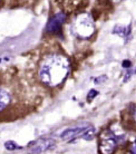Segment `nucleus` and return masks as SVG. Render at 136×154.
I'll list each match as a JSON object with an SVG mask.
<instances>
[{
    "instance_id": "1",
    "label": "nucleus",
    "mask_w": 136,
    "mask_h": 154,
    "mask_svg": "<svg viewBox=\"0 0 136 154\" xmlns=\"http://www.w3.org/2000/svg\"><path fill=\"white\" fill-rule=\"evenodd\" d=\"M70 73V60L62 54H48L40 60L38 78L48 87L62 84Z\"/></svg>"
},
{
    "instance_id": "2",
    "label": "nucleus",
    "mask_w": 136,
    "mask_h": 154,
    "mask_svg": "<svg viewBox=\"0 0 136 154\" xmlns=\"http://www.w3.org/2000/svg\"><path fill=\"white\" fill-rule=\"evenodd\" d=\"M71 30L74 32V35L78 38H90L96 30L93 17L87 12H82V14L77 15L71 23Z\"/></svg>"
},
{
    "instance_id": "3",
    "label": "nucleus",
    "mask_w": 136,
    "mask_h": 154,
    "mask_svg": "<svg viewBox=\"0 0 136 154\" xmlns=\"http://www.w3.org/2000/svg\"><path fill=\"white\" fill-rule=\"evenodd\" d=\"M119 139L110 130H105L98 137V151L101 154H113L118 146Z\"/></svg>"
},
{
    "instance_id": "4",
    "label": "nucleus",
    "mask_w": 136,
    "mask_h": 154,
    "mask_svg": "<svg viewBox=\"0 0 136 154\" xmlns=\"http://www.w3.org/2000/svg\"><path fill=\"white\" fill-rule=\"evenodd\" d=\"M66 19L67 16L65 12L59 11L57 14H55L47 23L46 31L49 35H58L59 32L62 31V25L65 23Z\"/></svg>"
},
{
    "instance_id": "5",
    "label": "nucleus",
    "mask_w": 136,
    "mask_h": 154,
    "mask_svg": "<svg viewBox=\"0 0 136 154\" xmlns=\"http://www.w3.org/2000/svg\"><path fill=\"white\" fill-rule=\"evenodd\" d=\"M55 145L54 140L51 139H40L36 142L31 143L30 147H31V152L32 153H43V152H46V151L53 149Z\"/></svg>"
},
{
    "instance_id": "6",
    "label": "nucleus",
    "mask_w": 136,
    "mask_h": 154,
    "mask_svg": "<svg viewBox=\"0 0 136 154\" xmlns=\"http://www.w3.org/2000/svg\"><path fill=\"white\" fill-rule=\"evenodd\" d=\"M11 100L12 97L10 92L4 87H0V113H2L5 109L9 107Z\"/></svg>"
},
{
    "instance_id": "7",
    "label": "nucleus",
    "mask_w": 136,
    "mask_h": 154,
    "mask_svg": "<svg viewBox=\"0 0 136 154\" xmlns=\"http://www.w3.org/2000/svg\"><path fill=\"white\" fill-rule=\"evenodd\" d=\"M113 32L118 35L119 37H125V38H127L126 40H128L131 32H132V26L131 25L127 26V27H125V26H115Z\"/></svg>"
},
{
    "instance_id": "8",
    "label": "nucleus",
    "mask_w": 136,
    "mask_h": 154,
    "mask_svg": "<svg viewBox=\"0 0 136 154\" xmlns=\"http://www.w3.org/2000/svg\"><path fill=\"white\" fill-rule=\"evenodd\" d=\"M95 134H96V130H95L93 126L88 125V126L84 130V132H83L82 134L79 135V139L86 140V141H90V140H93L94 137H95Z\"/></svg>"
},
{
    "instance_id": "9",
    "label": "nucleus",
    "mask_w": 136,
    "mask_h": 154,
    "mask_svg": "<svg viewBox=\"0 0 136 154\" xmlns=\"http://www.w3.org/2000/svg\"><path fill=\"white\" fill-rule=\"evenodd\" d=\"M5 147H6L8 151H15V150H17V149H18L19 146H18V145H17L15 142H12V141H9V142L5 143Z\"/></svg>"
},
{
    "instance_id": "10",
    "label": "nucleus",
    "mask_w": 136,
    "mask_h": 154,
    "mask_svg": "<svg viewBox=\"0 0 136 154\" xmlns=\"http://www.w3.org/2000/svg\"><path fill=\"white\" fill-rule=\"evenodd\" d=\"M106 79H107V76L101 75V76H99V77H96V78L94 79V83H95V84H103Z\"/></svg>"
},
{
    "instance_id": "11",
    "label": "nucleus",
    "mask_w": 136,
    "mask_h": 154,
    "mask_svg": "<svg viewBox=\"0 0 136 154\" xmlns=\"http://www.w3.org/2000/svg\"><path fill=\"white\" fill-rule=\"evenodd\" d=\"M98 92L97 91H95V89H90L89 93H88V95H87V98H88V100H93L95 97L97 96Z\"/></svg>"
},
{
    "instance_id": "12",
    "label": "nucleus",
    "mask_w": 136,
    "mask_h": 154,
    "mask_svg": "<svg viewBox=\"0 0 136 154\" xmlns=\"http://www.w3.org/2000/svg\"><path fill=\"white\" fill-rule=\"evenodd\" d=\"M122 66H123V67H125V68H128V67H131V66H132V63L129 62V60H124V62H123V64H122Z\"/></svg>"
},
{
    "instance_id": "13",
    "label": "nucleus",
    "mask_w": 136,
    "mask_h": 154,
    "mask_svg": "<svg viewBox=\"0 0 136 154\" xmlns=\"http://www.w3.org/2000/svg\"><path fill=\"white\" fill-rule=\"evenodd\" d=\"M131 154H136V141L134 142V144L132 145V149H131Z\"/></svg>"
},
{
    "instance_id": "14",
    "label": "nucleus",
    "mask_w": 136,
    "mask_h": 154,
    "mask_svg": "<svg viewBox=\"0 0 136 154\" xmlns=\"http://www.w3.org/2000/svg\"><path fill=\"white\" fill-rule=\"evenodd\" d=\"M133 117H134V119H135L136 122V106L134 107V111H133Z\"/></svg>"
},
{
    "instance_id": "15",
    "label": "nucleus",
    "mask_w": 136,
    "mask_h": 154,
    "mask_svg": "<svg viewBox=\"0 0 136 154\" xmlns=\"http://www.w3.org/2000/svg\"><path fill=\"white\" fill-rule=\"evenodd\" d=\"M113 2H118V1H121V0H112Z\"/></svg>"
},
{
    "instance_id": "16",
    "label": "nucleus",
    "mask_w": 136,
    "mask_h": 154,
    "mask_svg": "<svg viewBox=\"0 0 136 154\" xmlns=\"http://www.w3.org/2000/svg\"><path fill=\"white\" fill-rule=\"evenodd\" d=\"M0 62H1V59H0Z\"/></svg>"
},
{
    "instance_id": "17",
    "label": "nucleus",
    "mask_w": 136,
    "mask_h": 154,
    "mask_svg": "<svg viewBox=\"0 0 136 154\" xmlns=\"http://www.w3.org/2000/svg\"><path fill=\"white\" fill-rule=\"evenodd\" d=\"M0 1H1V0H0Z\"/></svg>"
}]
</instances>
